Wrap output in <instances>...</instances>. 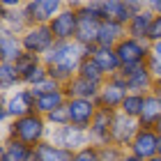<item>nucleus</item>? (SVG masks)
<instances>
[{
    "mask_svg": "<svg viewBox=\"0 0 161 161\" xmlns=\"http://www.w3.org/2000/svg\"><path fill=\"white\" fill-rule=\"evenodd\" d=\"M85 58H87V48L80 46L76 39H71V42H55V46L42 58V62L46 64L48 76L58 80L60 85H64L74 76H78V69Z\"/></svg>",
    "mask_w": 161,
    "mask_h": 161,
    "instance_id": "obj_1",
    "label": "nucleus"
},
{
    "mask_svg": "<svg viewBox=\"0 0 161 161\" xmlns=\"http://www.w3.org/2000/svg\"><path fill=\"white\" fill-rule=\"evenodd\" d=\"M48 122L44 115L39 113H30L25 118H19V120H12L9 124L5 127V138H12V141H19V143H25L30 147H37L44 141L48 138Z\"/></svg>",
    "mask_w": 161,
    "mask_h": 161,
    "instance_id": "obj_2",
    "label": "nucleus"
},
{
    "mask_svg": "<svg viewBox=\"0 0 161 161\" xmlns=\"http://www.w3.org/2000/svg\"><path fill=\"white\" fill-rule=\"evenodd\" d=\"M101 19L99 14V3H80L78 7V30H76V42L85 48L97 46L99 42V30H101Z\"/></svg>",
    "mask_w": 161,
    "mask_h": 161,
    "instance_id": "obj_3",
    "label": "nucleus"
},
{
    "mask_svg": "<svg viewBox=\"0 0 161 161\" xmlns=\"http://www.w3.org/2000/svg\"><path fill=\"white\" fill-rule=\"evenodd\" d=\"M35 101H37V97L32 94L30 87H19V90H14L9 94H3V104H0L3 127H7L12 120H19V118L35 113Z\"/></svg>",
    "mask_w": 161,
    "mask_h": 161,
    "instance_id": "obj_4",
    "label": "nucleus"
},
{
    "mask_svg": "<svg viewBox=\"0 0 161 161\" xmlns=\"http://www.w3.org/2000/svg\"><path fill=\"white\" fill-rule=\"evenodd\" d=\"M46 141H51L58 147L69 150V152H78V150L90 145V134H87V129L74 127V124H64V127H51Z\"/></svg>",
    "mask_w": 161,
    "mask_h": 161,
    "instance_id": "obj_5",
    "label": "nucleus"
},
{
    "mask_svg": "<svg viewBox=\"0 0 161 161\" xmlns=\"http://www.w3.org/2000/svg\"><path fill=\"white\" fill-rule=\"evenodd\" d=\"M122 67H141L147 64L150 55H152V44L145 39H134V37H124L118 46H115Z\"/></svg>",
    "mask_w": 161,
    "mask_h": 161,
    "instance_id": "obj_6",
    "label": "nucleus"
},
{
    "mask_svg": "<svg viewBox=\"0 0 161 161\" xmlns=\"http://www.w3.org/2000/svg\"><path fill=\"white\" fill-rule=\"evenodd\" d=\"M62 0H25L23 5V16L28 25H48L58 14L64 9Z\"/></svg>",
    "mask_w": 161,
    "mask_h": 161,
    "instance_id": "obj_7",
    "label": "nucleus"
},
{
    "mask_svg": "<svg viewBox=\"0 0 161 161\" xmlns=\"http://www.w3.org/2000/svg\"><path fill=\"white\" fill-rule=\"evenodd\" d=\"M78 7H80V3H67V5H64V9L48 23L55 42H71V39H76V30H78Z\"/></svg>",
    "mask_w": 161,
    "mask_h": 161,
    "instance_id": "obj_8",
    "label": "nucleus"
},
{
    "mask_svg": "<svg viewBox=\"0 0 161 161\" xmlns=\"http://www.w3.org/2000/svg\"><path fill=\"white\" fill-rule=\"evenodd\" d=\"M21 42H23L25 53H32V55H39V58H44L55 46V37H53L48 25H30L21 35Z\"/></svg>",
    "mask_w": 161,
    "mask_h": 161,
    "instance_id": "obj_9",
    "label": "nucleus"
},
{
    "mask_svg": "<svg viewBox=\"0 0 161 161\" xmlns=\"http://www.w3.org/2000/svg\"><path fill=\"white\" fill-rule=\"evenodd\" d=\"M127 94H129V90H127V83H124L122 74H115V76H111L104 85H101L99 97H97V106L118 113Z\"/></svg>",
    "mask_w": 161,
    "mask_h": 161,
    "instance_id": "obj_10",
    "label": "nucleus"
},
{
    "mask_svg": "<svg viewBox=\"0 0 161 161\" xmlns=\"http://www.w3.org/2000/svg\"><path fill=\"white\" fill-rule=\"evenodd\" d=\"M113 120H115V111H108V108H99L94 120L87 129L90 134V145L94 147H106V145H113V138H111V129H113Z\"/></svg>",
    "mask_w": 161,
    "mask_h": 161,
    "instance_id": "obj_11",
    "label": "nucleus"
},
{
    "mask_svg": "<svg viewBox=\"0 0 161 161\" xmlns=\"http://www.w3.org/2000/svg\"><path fill=\"white\" fill-rule=\"evenodd\" d=\"M120 74L124 78V83H127L129 92H136V94L154 92L157 80H154V76H152V71L147 69V64H141V67H122Z\"/></svg>",
    "mask_w": 161,
    "mask_h": 161,
    "instance_id": "obj_12",
    "label": "nucleus"
},
{
    "mask_svg": "<svg viewBox=\"0 0 161 161\" xmlns=\"http://www.w3.org/2000/svg\"><path fill=\"white\" fill-rule=\"evenodd\" d=\"M141 131V124L134 118H127L124 113H115V120H113V129H111V138H113V145H118L122 150H129V145L134 143L136 134Z\"/></svg>",
    "mask_w": 161,
    "mask_h": 161,
    "instance_id": "obj_13",
    "label": "nucleus"
},
{
    "mask_svg": "<svg viewBox=\"0 0 161 161\" xmlns=\"http://www.w3.org/2000/svg\"><path fill=\"white\" fill-rule=\"evenodd\" d=\"M159 143H161V136L157 134L154 129H143L136 134L134 138V143L129 145V150L131 154H136L138 159H143V161H147V159H154L159 157Z\"/></svg>",
    "mask_w": 161,
    "mask_h": 161,
    "instance_id": "obj_14",
    "label": "nucleus"
},
{
    "mask_svg": "<svg viewBox=\"0 0 161 161\" xmlns=\"http://www.w3.org/2000/svg\"><path fill=\"white\" fill-rule=\"evenodd\" d=\"M67 108H69L71 124L80 129H90L94 115L99 111L97 101H90V99H67Z\"/></svg>",
    "mask_w": 161,
    "mask_h": 161,
    "instance_id": "obj_15",
    "label": "nucleus"
},
{
    "mask_svg": "<svg viewBox=\"0 0 161 161\" xmlns=\"http://www.w3.org/2000/svg\"><path fill=\"white\" fill-rule=\"evenodd\" d=\"M87 58H92V60L99 64V69L104 71L108 78L115 76V74H120V69H122V62H120L118 53H115V48L92 46V48H87Z\"/></svg>",
    "mask_w": 161,
    "mask_h": 161,
    "instance_id": "obj_16",
    "label": "nucleus"
},
{
    "mask_svg": "<svg viewBox=\"0 0 161 161\" xmlns=\"http://www.w3.org/2000/svg\"><path fill=\"white\" fill-rule=\"evenodd\" d=\"M99 14L104 21H118L122 25H127L134 19V12L129 9L127 0H104L99 3Z\"/></svg>",
    "mask_w": 161,
    "mask_h": 161,
    "instance_id": "obj_17",
    "label": "nucleus"
},
{
    "mask_svg": "<svg viewBox=\"0 0 161 161\" xmlns=\"http://www.w3.org/2000/svg\"><path fill=\"white\" fill-rule=\"evenodd\" d=\"M62 90H64V94H67V99H90V101H97L101 85H94V83H90V80H85L80 76H74L69 83L62 85Z\"/></svg>",
    "mask_w": 161,
    "mask_h": 161,
    "instance_id": "obj_18",
    "label": "nucleus"
},
{
    "mask_svg": "<svg viewBox=\"0 0 161 161\" xmlns=\"http://www.w3.org/2000/svg\"><path fill=\"white\" fill-rule=\"evenodd\" d=\"M0 161H37V152L35 147L12 138H5L3 152H0Z\"/></svg>",
    "mask_w": 161,
    "mask_h": 161,
    "instance_id": "obj_19",
    "label": "nucleus"
},
{
    "mask_svg": "<svg viewBox=\"0 0 161 161\" xmlns=\"http://www.w3.org/2000/svg\"><path fill=\"white\" fill-rule=\"evenodd\" d=\"M23 42L19 35H12L7 30H0V60L3 62H16L23 55Z\"/></svg>",
    "mask_w": 161,
    "mask_h": 161,
    "instance_id": "obj_20",
    "label": "nucleus"
},
{
    "mask_svg": "<svg viewBox=\"0 0 161 161\" xmlns=\"http://www.w3.org/2000/svg\"><path fill=\"white\" fill-rule=\"evenodd\" d=\"M28 21L23 16V9H3L0 7V30H7L12 35H23L28 30Z\"/></svg>",
    "mask_w": 161,
    "mask_h": 161,
    "instance_id": "obj_21",
    "label": "nucleus"
},
{
    "mask_svg": "<svg viewBox=\"0 0 161 161\" xmlns=\"http://www.w3.org/2000/svg\"><path fill=\"white\" fill-rule=\"evenodd\" d=\"M124 37H127V25L118 23V21H104V23H101V30H99V42H97V46L115 48Z\"/></svg>",
    "mask_w": 161,
    "mask_h": 161,
    "instance_id": "obj_22",
    "label": "nucleus"
},
{
    "mask_svg": "<svg viewBox=\"0 0 161 161\" xmlns=\"http://www.w3.org/2000/svg\"><path fill=\"white\" fill-rule=\"evenodd\" d=\"M157 14L147 9V5H145V9L141 14H136L134 19L127 23V37H134V39H145L147 42V32H150V25L152 21H154Z\"/></svg>",
    "mask_w": 161,
    "mask_h": 161,
    "instance_id": "obj_23",
    "label": "nucleus"
},
{
    "mask_svg": "<svg viewBox=\"0 0 161 161\" xmlns=\"http://www.w3.org/2000/svg\"><path fill=\"white\" fill-rule=\"evenodd\" d=\"M161 120V97L157 92H150L145 97V106H143V113L138 118V124L143 129H154V124Z\"/></svg>",
    "mask_w": 161,
    "mask_h": 161,
    "instance_id": "obj_24",
    "label": "nucleus"
},
{
    "mask_svg": "<svg viewBox=\"0 0 161 161\" xmlns=\"http://www.w3.org/2000/svg\"><path fill=\"white\" fill-rule=\"evenodd\" d=\"M67 104V94L64 90H58V92H48V94H39L37 101H35V113H39L46 118L48 113L58 111V108H62Z\"/></svg>",
    "mask_w": 161,
    "mask_h": 161,
    "instance_id": "obj_25",
    "label": "nucleus"
},
{
    "mask_svg": "<svg viewBox=\"0 0 161 161\" xmlns=\"http://www.w3.org/2000/svg\"><path fill=\"white\" fill-rule=\"evenodd\" d=\"M19 87H23V80H21L14 62H0V92L9 94Z\"/></svg>",
    "mask_w": 161,
    "mask_h": 161,
    "instance_id": "obj_26",
    "label": "nucleus"
},
{
    "mask_svg": "<svg viewBox=\"0 0 161 161\" xmlns=\"http://www.w3.org/2000/svg\"><path fill=\"white\" fill-rule=\"evenodd\" d=\"M35 152H37V161H71V157H74V152L58 147L51 141H44L42 145H37Z\"/></svg>",
    "mask_w": 161,
    "mask_h": 161,
    "instance_id": "obj_27",
    "label": "nucleus"
},
{
    "mask_svg": "<svg viewBox=\"0 0 161 161\" xmlns=\"http://www.w3.org/2000/svg\"><path fill=\"white\" fill-rule=\"evenodd\" d=\"M78 76L85 78V80H90V83H94V85H104L108 80V76L99 69V64L94 62L92 58H85V60H83V64H80V69H78Z\"/></svg>",
    "mask_w": 161,
    "mask_h": 161,
    "instance_id": "obj_28",
    "label": "nucleus"
},
{
    "mask_svg": "<svg viewBox=\"0 0 161 161\" xmlns=\"http://www.w3.org/2000/svg\"><path fill=\"white\" fill-rule=\"evenodd\" d=\"M145 97L147 94H136V92H129L127 97H124L122 106H120V113H124L127 118H134L138 120L143 113V106H145Z\"/></svg>",
    "mask_w": 161,
    "mask_h": 161,
    "instance_id": "obj_29",
    "label": "nucleus"
},
{
    "mask_svg": "<svg viewBox=\"0 0 161 161\" xmlns=\"http://www.w3.org/2000/svg\"><path fill=\"white\" fill-rule=\"evenodd\" d=\"M46 78H48V69H46V64L42 62V64H37L35 69L28 71L21 80H23V87H37V85H42Z\"/></svg>",
    "mask_w": 161,
    "mask_h": 161,
    "instance_id": "obj_30",
    "label": "nucleus"
},
{
    "mask_svg": "<svg viewBox=\"0 0 161 161\" xmlns=\"http://www.w3.org/2000/svg\"><path fill=\"white\" fill-rule=\"evenodd\" d=\"M37 64H42V58L39 55H32V53H23L19 58L16 62H14V67H16V71H19V76L23 78L30 69H35Z\"/></svg>",
    "mask_w": 161,
    "mask_h": 161,
    "instance_id": "obj_31",
    "label": "nucleus"
},
{
    "mask_svg": "<svg viewBox=\"0 0 161 161\" xmlns=\"http://www.w3.org/2000/svg\"><path fill=\"white\" fill-rule=\"evenodd\" d=\"M46 122H48V127H64V124H71L67 104H64L62 108H58V111H53V113H48L46 115Z\"/></svg>",
    "mask_w": 161,
    "mask_h": 161,
    "instance_id": "obj_32",
    "label": "nucleus"
},
{
    "mask_svg": "<svg viewBox=\"0 0 161 161\" xmlns=\"http://www.w3.org/2000/svg\"><path fill=\"white\" fill-rule=\"evenodd\" d=\"M124 152L127 150L118 147V145H106V147H99V161H122Z\"/></svg>",
    "mask_w": 161,
    "mask_h": 161,
    "instance_id": "obj_33",
    "label": "nucleus"
},
{
    "mask_svg": "<svg viewBox=\"0 0 161 161\" xmlns=\"http://www.w3.org/2000/svg\"><path fill=\"white\" fill-rule=\"evenodd\" d=\"M71 161H99V150L94 147V145H87V147L74 152Z\"/></svg>",
    "mask_w": 161,
    "mask_h": 161,
    "instance_id": "obj_34",
    "label": "nucleus"
},
{
    "mask_svg": "<svg viewBox=\"0 0 161 161\" xmlns=\"http://www.w3.org/2000/svg\"><path fill=\"white\" fill-rule=\"evenodd\" d=\"M147 42H150V44L161 42V16H154V21H152L150 32H147Z\"/></svg>",
    "mask_w": 161,
    "mask_h": 161,
    "instance_id": "obj_35",
    "label": "nucleus"
},
{
    "mask_svg": "<svg viewBox=\"0 0 161 161\" xmlns=\"http://www.w3.org/2000/svg\"><path fill=\"white\" fill-rule=\"evenodd\" d=\"M147 69L152 71L154 80L159 83V80H161V60H159V58H152V55H150V60H147Z\"/></svg>",
    "mask_w": 161,
    "mask_h": 161,
    "instance_id": "obj_36",
    "label": "nucleus"
},
{
    "mask_svg": "<svg viewBox=\"0 0 161 161\" xmlns=\"http://www.w3.org/2000/svg\"><path fill=\"white\" fill-rule=\"evenodd\" d=\"M145 5H147L150 12H154L157 16H161V0H150V3H145Z\"/></svg>",
    "mask_w": 161,
    "mask_h": 161,
    "instance_id": "obj_37",
    "label": "nucleus"
},
{
    "mask_svg": "<svg viewBox=\"0 0 161 161\" xmlns=\"http://www.w3.org/2000/svg\"><path fill=\"white\" fill-rule=\"evenodd\" d=\"M152 58H159V60H161V42L152 44Z\"/></svg>",
    "mask_w": 161,
    "mask_h": 161,
    "instance_id": "obj_38",
    "label": "nucleus"
},
{
    "mask_svg": "<svg viewBox=\"0 0 161 161\" xmlns=\"http://www.w3.org/2000/svg\"><path fill=\"white\" fill-rule=\"evenodd\" d=\"M122 161H143V159H138L136 154H131V152H124V157H122Z\"/></svg>",
    "mask_w": 161,
    "mask_h": 161,
    "instance_id": "obj_39",
    "label": "nucleus"
},
{
    "mask_svg": "<svg viewBox=\"0 0 161 161\" xmlns=\"http://www.w3.org/2000/svg\"><path fill=\"white\" fill-rule=\"evenodd\" d=\"M154 131H157V134H159V136H161V120H159V122H157V124H154Z\"/></svg>",
    "mask_w": 161,
    "mask_h": 161,
    "instance_id": "obj_40",
    "label": "nucleus"
},
{
    "mask_svg": "<svg viewBox=\"0 0 161 161\" xmlns=\"http://www.w3.org/2000/svg\"><path fill=\"white\" fill-rule=\"evenodd\" d=\"M154 92H157V94H159V97H161V80H159V83L154 85Z\"/></svg>",
    "mask_w": 161,
    "mask_h": 161,
    "instance_id": "obj_41",
    "label": "nucleus"
},
{
    "mask_svg": "<svg viewBox=\"0 0 161 161\" xmlns=\"http://www.w3.org/2000/svg\"><path fill=\"white\" fill-rule=\"evenodd\" d=\"M147 161H161V157H154V159H147Z\"/></svg>",
    "mask_w": 161,
    "mask_h": 161,
    "instance_id": "obj_42",
    "label": "nucleus"
},
{
    "mask_svg": "<svg viewBox=\"0 0 161 161\" xmlns=\"http://www.w3.org/2000/svg\"><path fill=\"white\" fill-rule=\"evenodd\" d=\"M159 157H161V143H159Z\"/></svg>",
    "mask_w": 161,
    "mask_h": 161,
    "instance_id": "obj_43",
    "label": "nucleus"
}]
</instances>
